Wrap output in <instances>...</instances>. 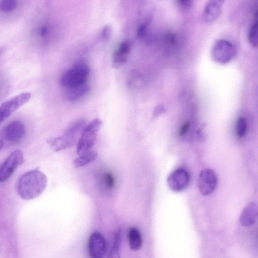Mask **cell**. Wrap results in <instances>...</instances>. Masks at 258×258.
<instances>
[{
  "label": "cell",
  "instance_id": "8fae6325",
  "mask_svg": "<svg viewBox=\"0 0 258 258\" xmlns=\"http://www.w3.org/2000/svg\"><path fill=\"white\" fill-rule=\"evenodd\" d=\"M225 0H210L202 14V20L205 23L214 22L220 16Z\"/></svg>",
  "mask_w": 258,
  "mask_h": 258
},
{
  "label": "cell",
  "instance_id": "4316f807",
  "mask_svg": "<svg viewBox=\"0 0 258 258\" xmlns=\"http://www.w3.org/2000/svg\"><path fill=\"white\" fill-rule=\"evenodd\" d=\"M47 28L46 26H43L41 30V34L42 37H45L47 35Z\"/></svg>",
  "mask_w": 258,
  "mask_h": 258
},
{
  "label": "cell",
  "instance_id": "cb8c5ba5",
  "mask_svg": "<svg viewBox=\"0 0 258 258\" xmlns=\"http://www.w3.org/2000/svg\"><path fill=\"white\" fill-rule=\"evenodd\" d=\"M105 178L107 185L109 188H112L114 185V180L112 175L110 173L107 174Z\"/></svg>",
  "mask_w": 258,
  "mask_h": 258
},
{
  "label": "cell",
  "instance_id": "30bf717a",
  "mask_svg": "<svg viewBox=\"0 0 258 258\" xmlns=\"http://www.w3.org/2000/svg\"><path fill=\"white\" fill-rule=\"evenodd\" d=\"M89 247L92 257H104L107 250L106 240L104 236L99 232L94 233L90 238Z\"/></svg>",
  "mask_w": 258,
  "mask_h": 258
},
{
  "label": "cell",
  "instance_id": "7c38bea8",
  "mask_svg": "<svg viewBox=\"0 0 258 258\" xmlns=\"http://www.w3.org/2000/svg\"><path fill=\"white\" fill-rule=\"evenodd\" d=\"M4 136L6 141L16 142L21 140L25 133L24 125L19 121L10 123L4 129Z\"/></svg>",
  "mask_w": 258,
  "mask_h": 258
},
{
  "label": "cell",
  "instance_id": "7402d4cb",
  "mask_svg": "<svg viewBox=\"0 0 258 258\" xmlns=\"http://www.w3.org/2000/svg\"><path fill=\"white\" fill-rule=\"evenodd\" d=\"M112 27L110 25H106L102 28L101 32V37L103 40L108 41L112 34Z\"/></svg>",
  "mask_w": 258,
  "mask_h": 258
},
{
  "label": "cell",
  "instance_id": "3957f363",
  "mask_svg": "<svg viewBox=\"0 0 258 258\" xmlns=\"http://www.w3.org/2000/svg\"><path fill=\"white\" fill-rule=\"evenodd\" d=\"M102 122L99 118H95L82 131L77 144L76 152L81 155L90 151L96 141L97 133Z\"/></svg>",
  "mask_w": 258,
  "mask_h": 258
},
{
  "label": "cell",
  "instance_id": "5bb4252c",
  "mask_svg": "<svg viewBox=\"0 0 258 258\" xmlns=\"http://www.w3.org/2000/svg\"><path fill=\"white\" fill-rule=\"evenodd\" d=\"M258 216V206L254 202L249 204L240 214V224L245 228L252 227L256 222Z\"/></svg>",
  "mask_w": 258,
  "mask_h": 258
},
{
  "label": "cell",
  "instance_id": "5b68a950",
  "mask_svg": "<svg viewBox=\"0 0 258 258\" xmlns=\"http://www.w3.org/2000/svg\"><path fill=\"white\" fill-rule=\"evenodd\" d=\"M28 93L21 94L5 101L0 106V124L16 110L26 104L31 98Z\"/></svg>",
  "mask_w": 258,
  "mask_h": 258
},
{
  "label": "cell",
  "instance_id": "44dd1931",
  "mask_svg": "<svg viewBox=\"0 0 258 258\" xmlns=\"http://www.w3.org/2000/svg\"><path fill=\"white\" fill-rule=\"evenodd\" d=\"M17 6L16 0H2L0 2V10L8 12L14 10Z\"/></svg>",
  "mask_w": 258,
  "mask_h": 258
},
{
  "label": "cell",
  "instance_id": "6da1fadb",
  "mask_svg": "<svg viewBox=\"0 0 258 258\" xmlns=\"http://www.w3.org/2000/svg\"><path fill=\"white\" fill-rule=\"evenodd\" d=\"M47 179L41 170L36 169L27 171L17 181L16 190L20 197L30 200L39 197L47 187Z\"/></svg>",
  "mask_w": 258,
  "mask_h": 258
},
{
  "label": "cell",
  "instance_id": "9a60e30c",
  "mask_svg": "<svg viewBox=\"0 0 258 258\" xmlns=\"http://www.w3.org/2000/svg\"><path fill=\"white\" fill-rule=\"evenodd\" d=\"M90 91V88L87 83L76 86V87L67 88L65 96L69 101H74L79 99Z\"/></svg>",
  "mask_w": 258,
  "mask_h": 258
},
{
  "label": "cell",
  "instance_id": "2e32d148",
  "mask_svg": "<svg viewBox=\"0 0 258 258\" xmlns=\"http://www.w3.org/2000/svg\"><path fill=\"white\" fill-rule=\"evenodd\" d=\"M128 237L131 250H140L143 245V240L140 231L136 228H132L129 230Z\"/></svg>",
  "mask_w": 258,
  "mask_h": 258
},
{
  "label": "cell",
  "instance_id": "ac0fdd59",
  "mask_svg": "<svg viewBox=\"0 0 258 258\" xmlns=\"http://www.w3.org/2000/svg\"><path fill=\"white\" fill-rule=\"evenodd\" d=\"M248 38L251 45L257 47L258 46V23L257 18L249 29Z\"/></svg>",
  "mask_w": 258,
  "mask_h": 258
},
{
  "label": "cell",
  "instance_id": "4fadbf2b",
  "mask_svg": "<svg viewBox=\"0 0 258 258\" xmlns=\"http://www.w3.org/2000/svg\"><path fill=\"white\" fill-rule=\"evenodd\" d=\"M131 44L128 41H124L115 51L113 56V66L119 68L125 64L130 52Z\"/></svg>",
  "mask_w": 258,
  "mask_h": 258
},
{
  "label": "cell",
  "instance_id": "52a82bcc",
  "mask_svg": "<svg viewBox=\"0 0 258 258\" xmlns=\"http://www.w3.org/2000/svg\"><path fill=\"white\" fill-rule=\"evenodd\" d=\"M80 135L67 129L63 135L57 138H50L47 142L51 150L58 152L70 148L77 144Z\"/></svg>",
  "mask_w": 258,
  "mask_h": 258
},
{
  "label": "cell",
  "instance_id": "ffe728a7",
  "mask_svg": "<svg viewBox=\"0 0 258 258\" xmlns=\"http://www.w3.org/2000/svg\"><path fill=\"white\" fill-rule=\"evenodd\" d=\"M247 130V122L246 119L243 117H240L236 124V133L238 137H244Z\"/></svg>",
  "mask_w": 258,
  "mask_h": 258
},
{
  "label": "cell",
  "instance_id": "484cf974",
  "mask_svg": "<svg viewBox=\"0 0 258 258\" xmlns=\"http://www.w3.org/2000/svg\"><path fill=\"white\" fill-rule=\"evenodd\" d=\"M179 1L182 6L188 7L192 4L193 0H179Z\"/></svg>",
  "mask_w": 258,
  "mask_h": 258
},
{
  "label": "cell",
  "instance_id": "7a4b0ae2",
  "mask_svg": "<svg viewBox=\"0 0 258 258\" xmlns=\"http://www.w3.org/2000/svg\"><path fill=\"white\" fill-rule=\"evenodd\" d=\"M90 74L88 64L82 61L76 63L73 68L65 72L60 79V83L66 88L76 87L87 83Z\"/></svg>",
  "mask_w": 258,
  "mask_h": 258
},
{
  "label": "cell",
  "instance_id": "83f0119b",
  "mask_svg": "<svg viewBox=\"0 0 258 258\" xmlns=\"http://www.w3.org/2000/svg\"><path fill=\"white\" fill-rule=\"evenodd\" d=\"M4 146V143L2 141H0V151L2 150Z\"/></svg>",
  "mask_w": 258,
  "mask_h": 258
},
{
  "label": "cell",
  "instance_id": "e0dca14e",
  "mask_svg": "<svg viewBox=\"0 0 258 258\" xmlns=\"http://www.w3.org/2000/svg\"><path fill=\"white\" fill-rule=\"evenodd\" d=\"M80 156L74 162V165L76 167H81L93 162L97 159V153L95 151H89Z\"/></svg>",
  "mask_w": 258,
  "mask_h": 258
},
{
  "label": "cell",
  "instance_id": "277c9868",
  "mask_svg": "<svg viewBox=\"0 0 258 258\" xmlns=\"http://www.w3.org/2000/svg\"><path fill=\"white\" fill-rule=\"evenodd\" d=\"M24 162L23 154L22 151L15 150L11 153L0 166V183L8 180Z\"/></svg>",
  "mask_w": 258,
  "mask_h": 258
},
{
  "label": "cell",
  "instance_id": "8992f818",
  "mask_svg": "<svg viewBox=\"0 0 258 258\" xmlns=\"http://www.w3.org/2000/svg\"><path fill=\"white\" fill-rule=\"evenodd\" d=\"M217 183V177L212 169L208 168L200 172L198 185L199 191L203 196L211 194L215 191Z\"/></svg>",
  "mask_w": 258,
  "mask_h": 258
},
{
  "label": "cell",
  "instance_id": "603a6c76",
  "mask_svg": "<svg viewBox=\"0 0 258 258\" xmlns=\"http://www.w3.org/2000/svg\"><path fill=\"white\" fill-rule=\"evenodd\" d=\"M146 26L145 25L142 24L140 26L138 29L137 31V36L140 38H143L145 35L146 32Z\"/></svg>",
  "mask_w": 258,
  "mask_h": 258
},
{
  "label": "cell",
  "instance_id": "d6986e66",
  "mask_svg": "<svg viewBox=\"0 0 258 258\" xmlns=\"http://www.w3.org/2000/svg\"><path fill=\"white\" fill-rule=\"evenodd\" d=\"M122 241L121 231L118 230L114 236V241L112 250L111 252L110 257H118V252Z\"/></svg>",
  "mask_w": 258,
  "mask_h": 258
},
{
  "label": "cell",
  "instance_id": "d4e9b609",
  "mask_svg": "<svg viewBox=\"0 0 258 258\" xmlns=\"http://www.w3.org/2000/svg\"><path fill=\"white\" fill-rule=\"evenodd\" d=\"M190 123L186 122L181 128L180 134L181 136H184L188 130L189 127H190Z\"/></svg>",
  "mask_w": 258,
  "mask_h": 258
},
{
  "label": "cell",
  "instance_id": "ba28073f",
  "mask_svg": "<svg viewBox=\"0 0 258 258\" xmlns=\"http://www.w3.org/2000/svg\"><path fill=\"white\" fill-rule=\"evenodd\" d=\"M190 183V176L188 171L180 168L175 170L168 177L167 184L171 191L175 192L183 191Z\"/></svg>",
  "mask_w": 258,
  "mask_h": 258
},
{
  "label": "cell",
  "instance_id": "9c48e42d",
  "mask_svg": "<svg viewBox=\"0 0 258 258\" xmlns=\"http://www.w3.org/2000/svg\"><path fill=\"white\" fill-rule=\"evenodd\" d=\"M236 49L235 46L226 40H219L214 45L212 50L213 57L221 62H227L235 55Z\"/></svg>",
  "mask_w": 258,
  "mask_h": 258
}]
</instances>
